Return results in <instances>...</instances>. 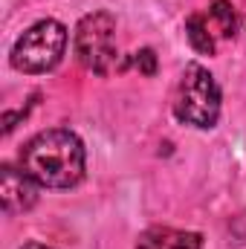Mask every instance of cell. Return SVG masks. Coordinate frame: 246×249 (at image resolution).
Returning <instances> with one entry per match:
<instances>
[{
  "mask_svg": "<svg viewBox=\"0 0 246 249\" xmlns=\"http://www.w3.org/2000/svg\"><path fill=\"white\" fill-rule=\"evenodd\" d=\"M209 18H211V23L217 26V32L223 38H232L238 32V15H235V6L229 0H214L209 6Z\"/></svg>",
  "mask_w": 246,
  "mask_h": 249,
  "instance_id": "obj_8",
  "label": "cell"
},
{
  "mask_svg": "<svg viewBox=\"0 0 246 249\" xmlns=\"http://www.w3.org/2000/svg\"><path fill=\"white\" fill-rule=\"evenodd\" d=\"M174 116L191 127H214L220 119V87L203 64H188L174 90Z\"/></svg>",
  "mask_w": 246,
  "mask_h": 249,
  "instance_id": "obj_2",
  "label": "cell"
},
{
  "mask_svg": "<svg viewBox=\"0 0 246 249\" xmlns=\"http://www.w3.org/2000/svg\"><path fill=\"white\" fill-rule=\"evenodd\" d=\"M75 58L81 61L84 70L96 75H107L116 61V18L110 12H90L78 20L75 35H72Z\"/></svg>",
  "mask_w": 246,
  "mask_h": 249,
  "instance_id": "obj_4",
  "label": "cell"
},
{
  "mask_svg": "<svg viewBox=\"0 0 246 249\" xmlns=\"http://www.w3.org/2000/svg\"><path fill=\"white\" fill-rule=\"evenodd\" d=\"M133 67H136L142 75H154V72H157V55H154V50H139V53L133 55Z\"/></svg>",
  "mask_w": 246,
  "mask_h": 249,
  "instance_id": "obj_9",
  "label": "cell"
},
{
  "mask_svg": "<svg viewBox=\"0 0 246 249\" xmlns=\"http://www.w3.org/2000/svg\"><path fill=\"white\" fill-rule=\"evenodd\" d=\"M84 145L67 127H53L32 136L20 151V168L44 188L78 186L84 177Z\"/></svg>",
  "mask_w": 246,
  "mask_h": 249,
  "instance_id": "obj_1",
  "label": "cell"
},
{
  "mask_svg": "<svg viewBox=\"0 0 246 249\" xmlns=\"http://www.w3.org/2000/svg\"><path fill=\"white\" fill-rule=\"evenodd\" d=\"M64 50H67V29H64V23L47 18V20L32 23L15 41L9 61H12V67L18 72L38 75V72L55 70L64 58Z\"/></svg>",
  "mask_w": 246,
  "mask_h": 249,
  "instance_id": "obj_3",
  "label": "cell"
},
{
  "mask_svg": "<svg viewBox=\"0 0 246 249\" xmlns=\"http://www.w3.org/2000/svg\"><path fill=\"white\" fill-rule=\"evenodd\" d=\"M23 249H47V247H41V244H26Z\"/></svg>",
  "mask_w": 246,
  "mask_h": 249,
  "instance_id": "obj_10",
  "label": "cell"
},
{
  "mask_svg": "<svg viewBox=\"0 0 246 249\" xmlns=\"http://www.w3.org/2000/svg\"><path fill=\"white\" fill-rule=\"evenodd\" d=\"M0 200H3V212L6 214H23L38 203V183L20 168L15 165H3L0 168Z\"/></svg>",
  "mask_w": 246,
  "mask_h": 249,
  "instance_id": "obj_5",
  "label": "cell"
},
{
  "mask_svg": "<svg viewBox=\"0 0 246 249\" xmlns=\"http://www.w3.org/2000/svg\"><path fill=\"white\" fill-rule=\"evenodd\" d=\"M136 249H203V235L168 229V226H154L139 235Z\"/></svg>",
  "mask_w": 246,
  "mask_h": 249,
  "instance_id": "obj_6",
  "label": "cell"
},
{
  "mask_svg": "<svg viewBox=\"0 0 246 249\" xmlns=\"http://www.w3.org/2000/svg\"><path fill=\"white\" fill-rule=\"evenodd\" d=\"M185 35H188V44L200 53V55H214V38L209 32V20L203 15H191L185 20Z\"/></svg>",
  "mask_w": 246,
  "mask_h": 249,
  "instance_id": "obj_7",
  "label": "cell"
}]
</instances>
